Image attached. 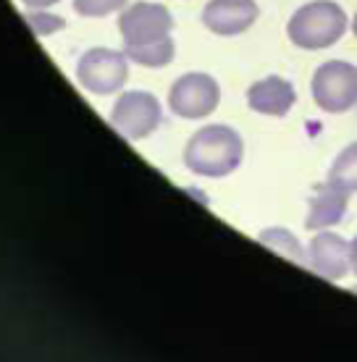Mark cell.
<instances>
[{"mask_svg":"<svg viewBox=\"0 0 357 362\" xmlns=\"http://www.w3.org/2000/svg\"><path fill=\"white\" fill-rule=\"evenodd\" d=\"M245 158V142L239 132L226 124H211L197 129L184 147V165L197 176L221 179L237 171Z\"/></svg>","mask_w":357,"mask_h":362,"instance_id":"6da1fadb","label":"cell"},{"mask_svg":"<svg viewBox=\"0 0 357 362\" xmlns=\"http://www.w3.org/2000/svg\"><path fill=\"white\" fill-rule=\"evenodd\" d=\"M347 32V13L334 0H310L297 8L286 24V35L297 47L323 50L336 45Z\"/></svg>","mask_w":357,"mask_h":362,"instance_id":"7a4b0ae2","label":"cell"},{"mask_svg":"<svg viewBox=\"0 0 357 362\" xmlns=\"http://www.w3.org/2000/svg\"><path fill=\"white\" fill-rule=\"evenodd\" d=\"M312 100L326 113H347L357 105V66L347 61H326L310 82Z\"/></svg>","mask_w":357,"mask_h":362,"instance_id":"3957f363","label":"cell"},{"mask_svg":"<svg viewBox=\"0 0 357 362\" xmlns=\"http://www.w3.org/2000/svg\"><path fill=\"white\" fill-rule=\"evenodd\" d=\"M119 32L121 40H124V50L160 42V40L171 37V32H174V16L160 3L139 0V3H131V6L121 11Z\"/></svg>","mask_w":357,"mask_h":362,"instance_id":"277c9868","label":"cell"},{"mask_svg":"<svg viewBox=\"0 0 357 362\" xmlns=\"http://www.w3.org/2000/svg\"><path fill=\"white\" fill-rule=\"evenodd\" d=\"M160 118H163V110H160L158 98L142 90L124 92L113 103V110H110V124H113V129L124 139H131V142L153 134L160 127Z\"/></svg>","mask_w":357,"mask_h":362,"instance_id":"5b68a950","label":"cell"},{"mask_svg":"<svg viewBox=\"0 0 357 362\" xmlns=\"http://www.w3.org/2000/svg\"><path fill=\"white\" fill-rule=\"evenodd\" d=\"M76 79L92 95H113L129 79V58L127 53L110 50V47H92L76 64Z\"/></svg>","mask_w":357,"mask_h":362,"instance_id":"8992f818","label":"cell"},{"mask_svg":"<svg viewBox=\"0 0 357 362\" xmlns=\"http://www.w3.org/2000/svg\"><path fill=\"white\" fill-rule=\"evenodd\" d=\"M221 103V87L218 82L208 74L192 71L179 76L171 90H168V108L179 118H197L211 116Z\"/></svg>","mask_w":357,"mask_h":362,"instance_id":"52a82bcc","label":"cell"},{"mask_svg":"<svg viewBox=\"0 0 357 362\" xmlns=\"http://www.w3.org/2000/svg\"><path fill=\"white\" fill-rule=\"evenodd\" d=\"M308 268L326 281H341L352 271L349 242L334 231H318L308 247Z\"/></svg>","mask_w":357,"mask_h":362,"instance_id":"ba28073f","label":"cell"},{"mask_svg":"<svg viewBox=\"0 0 357 362\" xmlns=\"http://www.w3.org/2000/svg\"><path fill=\"white\" fill-rule=\"evenodd\" d=\"M260 16L255 0H211L202 11V24L213 35L234 37L247 32Z\"/></svg>","mask_w":357,"mask_h":362,"instance_id":"9c48e42d","label":"cell"},{"mask_svg":"<svg viewBox=\"0 0 357 362\" xmlns=\"http://www.w3.org/2000/svg\"><path fill=\"white\" fill-rule=\"evenodd\" d=\"M347 205H349V192L336 187V184H318L315 192L308 199V218H305V226L310 231H318V228H329L336 226L341 218L347 216Z\"/></svg>","mask_w":357,"mask_h":362,"instance_id":"30bf717a","label":"cell"},{"mask_svg":"<svg viewBox=\"0 0 357 362\" xmlns=\"http://www.w3.org/2000/svg\"><path fill=\"white\" fill-rule=\"evenodd\" d=\"M294 100H297V92L281 76H266V79L255 82L247 90L250 110L263 113V116H276V118L286 116L292 110Z\"/></svg>","mask_w":357,"mask_h":362,"instance_id":"8fae6325","label":"cell"},{"mask_svg":"<svg viewBox=\"0 0 357 362\" xmlns=\"http://www.w3.org/2000/svg\"><path fill=\"white\" fill-rule=\"evenodd\" d=\"M124 53H127V58L131 64L145 66V69H163V66H168L174 61L176 47H174V40L165 37L160 42H150V45H142V47H129Z\"/></svg>","mask_w":357,"mask_h":362,"instance_id":"7c38bea8","label":"cell"},{"mask_svg":"<svg viewBox=\"0 0 357 362\" xmlns=\"http://www.w3.org/2000/svg\"><path fill=\"white\" fill-rule=\"evenodd\" d=\"M260 245L271 247L274 252L284 255L286 260H292L297 265H308V252L303 250L300 245V239L292 234V231H286V228H266L263 234H260Z\"/></svg>","mask_w":357,"mask_h":362,"instance_id":"4fadbf2b","label":"cell"},{"mask_svg":"<svg viewBox=\"0 0 357 362\" xmlns=\"http://www.w3.org/2000/svg\"><path fill=\"white\" fill-rule=\"evenodd\" d=\"M329 181L341 187V189H347L349 194L357 192V142L347 145L336 155V160L329 171Z\"/></svg>","mask_w":357,"mask_h":362,"instance_id":"5bb4252c","label":"cell"},{"mask_svg":"<svg viewBox=\"0 0 357 362\" xmlns=\"http://www.w3.org/2000/svg\"><path fill=\"white\" fill-rule=\"evenodd\" d=\"M129 6V0H74V11L79 16L87 18H100L116 11H124Z\"/></svg>","mask_w":357,"mask_h":362,"instance_id":"9a60e30c","label":"cell"},{"mask_svg":"<svg viewBox=\"0 0 357 362\" xmlns=\"http://www.w3.org/2000/svg\"><path fill=\"white\" fill-rule=\"evenodd\" d=\"M27 24L35 29V35H53L58 29L66 27V21L61 16H53V13H29Z\"/></svg>","mask_w":357,"mask_h":362,"instance_id":"2e32d148","label":"cell"},{"mask_svg":"<svg viewBox=\"0 0 357 362\" xmlns=\"http://www.w3.org/2000/svg\"><path fill=\"white\" fill-rule=\"evenodd\" d=\"M24 6L29 8H47V6H55V3H61V0H21Z\"/></svg>","mask_w":357,"mask_h":362,"instance_id":"e0dca14e","label":"cell"},{"mask_svg":"<svg viewBox=\"0 0 357 362\" xmlns=\"http://www.w3.org/2000/svg\"><path fill=\"white\" fill-rule=\"evenodd\" d=\"M349 260H352V273L357 276V236L349 242Z\"/></svg>","mask_w":357,"mask_h":362,"instance_id":"ac0fdd59","label":"cell"},{"mask_svg":"<svg viewBox=\"0 0 357 362\" xmlns=\"http://www.w3.org/2000/svg\"><path fill=\"white\" fill-rule=\"evenodd\" d=\"M352 32H355V37H357V13H355V21H352Z\"/></svg>","mask_w":357,"mask_h":362,"instance_id":"d6986e66","label":"cell"}]
</instances>
